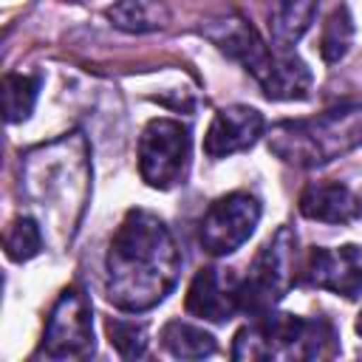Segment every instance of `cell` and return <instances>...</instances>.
I'll return each mask as SVG.
<instances>
[{
    "instance_id": "obj_1",
    "label": "cell",
    "mask_w": 362,
    "mask_h": 362,
    "mask_svg": "<svg viewBox=\"0 0 362 362\" xmlns=\"http://www.w3.org/2000/svg\"><path fill=\"white\" fill-rule=\"evenodd\" d=\"M105 272V294L116 308L141 314L164 303L181 274L170 226L147 209H127L110 238Z\"/></svg>"
},
{
    "instance_id": "obj_2",
    "label": "cell",
    "mask_w": 362,
    "mask_h": 362,
    "mask_svg": "<svg viewBox=\"0 0 362 362\" xmlns=\"http://www.w3.org/2000/svg\"><path fill=\"white\" fill-rule=\"evenodd\" d=\"M23 187L31 204L57 221L65 238H74L90 195V153L85 136L71 133L25 153Z\"/></svg>"
},
{
    "instance_id": "obj_3",
    "label": "cell",
    "mask_w": 362,
    "mask_h": 362,
    "mask_svg": "<svg viewBox=\"0 0 362 362\" xmlns=\"http://www.w3.org/2000/svg\"><path fill=\"white\" fill-rule=\"evenodd\" d=\"M201 34L218 45L229 59L240 62L246 74L257 79L269 99H305L311 90V71L294 51H277L263 42L252 23L240 14L218 17L201 28Z\"/></svg>"
},
{
    "instance_id": "obj_4",
    "label": "cell",
    "mask_w": 362,
    "mask_h": 362,
    "mask_svg": "<svg viewBox=\"0 0 362 362\" xmlns=\"http://www.w3.org/2000/svg\"><path fill=\"white\" fill-rule=\"evenodd\" d=\"M269 150L291 167H322L362 147V102L328 107L311 119L277 122L266 136Z\"/></svg>"
},
{
    "instance_id": "obj_5",
    "label": "cell",
    "mask_w": 362,
    "mask_h": 362,
    "mask_svg": "<svg viewBox=\"0 0 362 362\" xmlns=\"http://www.w3.org/2000/svg\"><path fill=\"white\" fill-rule=\"evenodd\" d=\"M339 354L337 328L322 317L266 311L235 334L232 359H331Z\"/></svg>"
},
{
    "instance_id": "obj_6",
    "label": "cell",
    "mask_w": 362,
    "mask_h": 362,
    "mask_svg": "<svg viewBox=\"0 0 362 362\" xmlns=\"http://www.w3.org/2000/svg\"><path fill=\"white\" fill-rule=\"evenodd\" d=\"M297 235L291 226H280L252 260L246 277H240V311L260 317L272 311L294 286Z\"/></svg>"
},
{
    "instance_id": "obj_7",
    "label": "cell",
    "mask_w": 362,
    "mask_h": 362,
    "mask_svg": "<svg viewBox=\"0 0 362 362\" xmlns=\"http://www.w3.org/2000/svg\"><path fill=\"white\" fill-rule=\"evenodd\" d=\"M192 156L189 127L175 119H153L139 136V173L153 189H170L187 181Z\"/></svg>"
},
{
    "instance_id": "obj_8",
    "label": "cell",
    "mask_w": 362,
    "mask_h": 362,
    "mask_svg": "<svg viewBox=\"0 0 362 362\" xmlns=\"http://www.w3.org/2000/svg\"><path fill=\"white\" fill-rule=\"evenodd\" d=\"M42 351L51 359H88L96 351L93 339V308L79 286H68L45 322Z\"/></svg>"
},
{
    "instance_id": "obj_9",
    "label": "cell",
    "mask_w": 362,
    "mask_h": 362,
    "mask_svg": "<svg viewBox=\"0 0 362 362\" xmlns=\"http://www.w3.org/2000/svg\"><path fill=\"white\" fill-rule=\"evenodd\" d=\"M260 221V201L249 192H229L209 204L198 223V240L201 246L215 255H232L238 252L255 232Z\"/></svg>"
},
{
    "instance_id": "obj_10",
    "label": "cell",
    "mask_w": 362,
    "mask_h": 362,
    "mask_svg": "<svg viewBox=\"0 0 362 362\" xmlns=\"http://www.w3.org/2000/svg\"><path fill=\"white\" fill-rule=\"evenodd\" d=\"M303 280L314 288H325L345 300H356L362 294V246L356 243H345L339 249L314 246L305 260Z\"/></svg>"
},
{
    "instance_id": "obj_11",
    "label": "cell",
    "mask_w": 362,
    "mask_h": 362,
    "mask_svg": "<svg viewBox=\"0 0 362 362\" xmlns=\"http://www.w3.org/2000/svg\"><path fill=\"white\" fill-rule=\"evenodd\" d=\"M184 308H187V314L209 320V322L232 320L240 311V277H235L218 266L201 269L187 288Z\"/></svg>"
},
{
    "instance_id": "obj_12",
    "label": "cell",
    "mask_w": 362,
    "mask_h": 362,
    "mask_svg": "<svg viewBox=\"0 0 362 362\" xmlns=\"http://www.w3.org/2000/svg\"><path fill=\"white\" fill-rule=\"evenodd\" d=\"M266 130V119L260 110L249 105H229L215 113L204 136V153L209 158H226L232 153L249 150Z\"/></svg>"
},
{
    "instance_id": "obj_13",
    "label": "cell",
    "mask_w": 362,
    "mask_h": 362,
    "mask_svg": "<svg viewBox=\"0 0 362 362\" xmlns=\"http://www.w3.org/2000/svg\"><path fill=\"white\" fill-rule=\"evenodd\" d=\"M300 212L308 221L351 223L362 215V201L339 181H314L300 192Z\"/></svg>"
},
{
    "instance_id": "obj_14",
    "label": "cell",
    "mask_w": 362,
    "mask_h": 362,
    "mask_svg": "<svg viewBox=\"0 0 362 362\" xmlns=\"http://www.w3.org/2000/svg\"><path fill=\"white\" fill-rule=\"evenodd\" d=\"M317 0H277L272 8V42L277 51H291L311 28Z\"/></svg>"
},
{
    "instance_id": "obj_15",
    "label": "cell",
    "mask_w": 362,
    "mask_h": 362,
    "mask_svg": "<svg viewBox=\"0 0 362 362\" xmlns=\"http://www.w3.org/2000/svg\"><path fill=\"white\" fill-rule=\"evenodd\" d=\"M107 20L130 34H147L167 25V8L158 0H119L107 8Z\"/></svg>"
},
{
    "instance_id": "obj_16",
    "label": "cell",
    "mask_w": 362,
    "mask_h": 362,
    "mask_svg": "<svg viewBox=\"0 0 362 362\" xmlns=\"http://www.w3.org/2000/svg\"><path fill=\"white\" fill-rule=\"evenodd\" d=\"M161 342L178 359H204V356L215 354V337L192 322H184V320L167 322L161 331Z\"/></svg>"
},
{
    "instance_id": "obj_17",
    "label": "cell",
    "mask_w": 362,
    "mask_h": 362,
    "mask_svg": "<svg viewBox=\"0 0 362 362\" xmlns=\"http://www.w3.org/2000/svg\"><path fill=\"white\" fill-rule=\"evenodd\" d=\"M40 76H28V74H6L3 76V110H6V122L17 124L25 122L37 105L40 96Z\"/></svg>"
},
{
    "instance_id": "obj_18",
    "label": "cell",
    "mask_w": 362,
    "mask_h": 362,
    "mask_svg": "<svg viewBox=\"0 0 362 362\" xmlns=\"http://www.w3.org/2000/svg\"><path fill=\"white\" fill-rule=\"evenodd\" d=\"M354 40V17L348 11V6H337L325 25H322V37H320V54L325 62H339Z\"/></svg>"
},
{
    "instance_id": "obj_19",
    "label": "cell",
    "mask_w": 362,
    "mask_h": 362,
    "mask_svg": "<svg viewBox=\"0 0 362 362\" xmlns=\"http://www.w3.org/2000/svg\"><path fill=\"white\" fill-rule=\"evenodd\" d=\"M42 249V229L34 218H17L11 221L6 232V255L14 263H25Z\"/></svg>"
},
{
    "instance_id": "obj_20",
    "label": "cell",
    "mask_w": 362,
    "mask_h": 362,
    "mask_svg": "<svg viewBox=\"0 0 362 362\" xmlns=\"http://www.w3.org/2000/svg\"><path fill=\"white\" fill-rule=\"evenodd\" d=\"M107 337L110 345L124 356V359H139L147 354V325L144 322H133V320H119L110 317L107 320Z\"/></svg>"
},
{
    "instance_id": "obj_21",
    "label": "cell",
    "mask_w": 362,
    "mask_h": 362,
    "mask_svg": "<svg viewBox=\"0 0 362 362\" xmlns=\"http://www.w3.org/2000/svg\"><path fill=\"white\" fill-rule=\"evenodd\" d=\"M356 334L362 337V311H359V317H356Z\"/></svg>"
}]
</instances>
